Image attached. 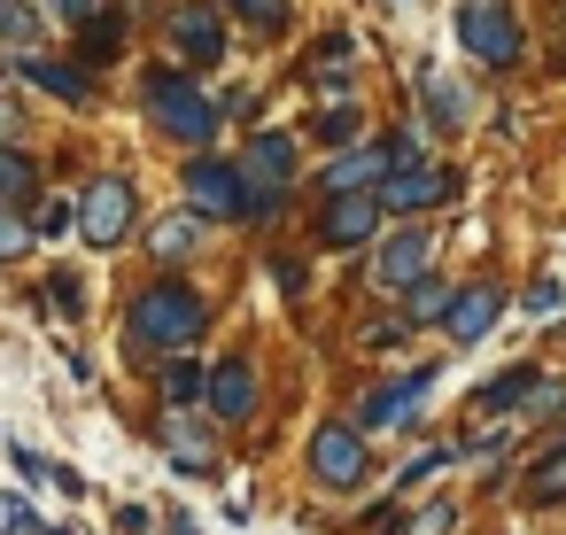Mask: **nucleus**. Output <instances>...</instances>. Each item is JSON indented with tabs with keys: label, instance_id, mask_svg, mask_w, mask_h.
I'll use <instances>...</instances> for the list:
<instances>
[{
	"label": "nucleus",
	"instance_id": "obj_1",
	"mask_svg": "<svg viewBox=\"0 0 566 535\" xmlns=\"http://www.w3.org/2000/svg\"><path fill=\"white\" fill-rule=\"evenodd\" d=\"M202 295L195 287H179V280H156L148 295H133V311H125V334L140 342V349H187L195 334H202Z\"/></svg>",
	"mask_w": 566,
	"mask_h": 535
},
{
	"label": "nucleus",
	"instance_id": "obj_2",
	"mask_svg": "<svg viewBox=\"0 0 566 535\" xmlns=\"http://www.w3.org/2000/svg\"><path fill=\"white\" fill-rule=\"evenodd\" d=\"M148 109H156V125H164L171 140H187V148H210V133H218V109H210L179 71H156V78H148Z\"/></svg>",
	"mask_w": 566,
	"mask_h": 535
},
{
	"label": "nucleus",
	"instance_id": "obj_3",
	"mask_svg": "<svg viewBox=\"0 0 566 535\" xmlns=\"http://www.w3.org/2000/svg\"><path fill=\"white\" fill-rule=\"evenodd\" d=\"M458 40L481 55V63H520V24H512V9L504 0H458Z\"/></svg>",
	"mask_w": 566,
	"mask_h": 535
},
{
	"label": "nucleus",
	"instance_id": "obj_4",
	"mask_svg": "<svg viewBox=\"0 0 566 535\" xmlns=\"http://www.w3.org/2000/svg\"><path fill=\"white\" fill-rule=\"evenodd\" d=\"M311 481H326V489H357V481H365V427L326 419V427L311 434Z\"/></svg>",
	"mask_w": 566,
	"mask_h": 535
},
{
	"label": "nucleus",
	"instance_id": "obj_5",
	"mask_svg": "<svg viewBox=\"0 0 566 535\" xmlns=\"http://www.w3.org/2000/svg\"><path fill=\"white\" fill-rule=\"evenodd\" d=\"M125 225H133V187H125L117 171H102V179L86 187V202H78V233H86L94 249H117Z\"/></svg>",
	"mask_w": 566,
	"mask_h": 535
},
{
	"label": "nucleus",
	"instance_id": "obj_6",
	"mask_svg": "<svg viewBox=\"0 0 566 535\" xmlns=\"http://www.w3.org/2000/svg\"><path fill=\"white\" fill-rule=\"evenodd\" d=\"M373 195H380V210H434V202L458 195V179H450L442 164H411V171H388Z\"/></svg>",
	"mask_w": 566,
	"mask_h": 535
},
{
	"label": "nucleus",
	"instance_id": "obj_7",
	"mask_svg": "<svg viewBox=\"0 0 566 535\" xmlns=\"http://www.w3.org/2000/svg\"><path fill=\"white\" fill-rule=\"evenodd\" d=\"M427 272H434V233H396V241L373 256V287H388V295L419 287Z\"/></svg>",
	"mask_w": 566,
	"mask_h": 535
},
{
	"label": "nucleus",
	"instance_id": "obj_8",
	"mask_svg": "<svg viewBox=\"0 0 566 535\" xmlns=\"http://www.w3.org/2000/svg\"><path fill=\"white\" fill-rule=\"evenodd\" d=\"M171 48H179V63L187 71H210V63H226V24H218V9H179L171 17Z\"/></svg>",
	"mask_w": 566,
	"mask_h": 535
},
{
	"label": "nucleus",
	"instance_id": "obj_9",
	"mask_svg": "<svg viewBox=\"0 0 566 535\" xmlns=\"http://www.w3.org/2000/svg\"><path fill=\"white\" fill-rule=\"evenodd\" d=\"M187 195H195V218H241V164L195 156V171H187Z\"/></svg>",
	"mask_w": 566,
	"mask_h": 535
},
{
	"label": "nucleus",
	"instance_id": "obj_10",
	"mask_svg": "<svg viewBox=\"0 0 566 535\" xmlns=\"http://www.w3.org/2000/svg\"><path fill=\"white\" fill-rule=\"evenodd\" d=\"M241 179H249V187H280V195H287V179H295V140H287V133H256V140H249Z\"/></svg>",
	"mask_w": 566,
	"mask_h": 535
},
{
	"label": "nucleus",
	"instance_id": "obj_11",
	"mask_svg": "<svg viewBox=\"0 0 566 535\" xmlns=\"http://www.w3.org/2000/svg\"><path fill=\"white\" fill-rule=\"evenodd\" d=\"M373 225H380V195H334V210H326V241L334 249L373 241Z\"/></svg>",
	"mask_w": 566,
	"mask_h": 535
},
{
	"label": "nucleus",
	"instance_id": "obj_12",
	"mask_svg": "<svg viewBox=\"0 0 566 535\" xmlns=\"http://www.w3.org/2000/svg\"><path fill=\"white\" fill-rule=\"evenodd\" d=\"M380 179H388V156L380 148H349V156L326 164V195H373Z\"/></svg>",
	"mask_w": 566,
	"mask_h": 535
},
{
	"label": "nucleus",
	"instance_id": "obj_13",
	"mask_svg": "<svg viewBox=\"0 0 566 535\" xmlns=\"http://www.w3.org/2000/svg\"><path fill=\"white\" fill-rule=\"evenodd\" d=\"M210 411H218V419H249V411H256V373H249L241 357H226V365L210 373Z\"/></svg>",
	"mask_w": 566,
	"mask_h": 535
},
{
	"label": "nucleus",
	"instance_id": "obj_14",
	"mask_svg": "<svg viewBox=\"0 0 566 535\" xmlns=\"http://www.w3.org/2000/svg\"><path fill=\"white\" fill-rule=\"evenodd\" d=\"M427 388H434V373H403L396 388H380V396L365 403V427H403V419L427 403Z\"/></svg>",
	"mask_w": 566,
	"mask_h": 535
},
{
	"label": "nucleus",
	"instance_id": "obj_15",
	"mask_svg": "<svg viewBox=\"0 0 566 535\" xmlns=\"http://www.w3.org/2000/svg\"><path fill=\"white\" fill-rule=\"evenodd\" d=\"M489 318H496V287H458V295H450V311H442V326H450L458 342H481V334H489Z\"/></svg>",
	"mask_w": 566,
	"mask_h": 535
},
{
	"label": "nucleus",
	"instance_id": "obj_16",
	"mask_svg": "<svg viewBox=\"0 0 566 535\" xmlns=\"http://www.w3.org/2000/svg\"><path fill=\"white\" fill-rule=\"evenodd\" d=\"M164 450H171L179 465H195V473H210V465H218V442H210L202 427H187V419H164Z\"/></svg>",
	"mask_w": 566,
	"mask_h": 535
},
{
	"label": "nucleus",
	"instance_id": "obj_17",
	"mask_svg": "<svg viewBox=\"0 0 566 535\" xmlns=\"http://www.w3.org/2000/svg\"><path fill=\"white\" fill-rule=\"evenodd\" d=\"M40 32H48V17H40V9H24V0H0V40H9L17 55H32V48H40Z\"/></svg>",
	"mask_w": 566,
	"mask_h": 535
},
{
	"label": "nucleus",
	"instance_id": "obj_18",
	"mask_svg": "<svg viewBox=\"0 0 566 535\" xmlns=\"http://www.w3.org/2000/svg\"><path fill=\"white\" fill-rule=\"evenodd\" d=\"M349 71H357V48H349L342 32H334V40H318V63H311V78H318L326 94H342V86H349Z\"/></svg>",
	"mask_w": 566,
	"mask_h": 535
},
{
	"label": "nucleus",
	"instance_id": "obj_19",
	"mask_svg": "<svg viewBox=\"0 0 566 535\" xmlns=\"http://www.w3.org/2000/svg\"><path fill=\"white\" fill-rule=\"evenodd\" d=\"M24 78L48 86V94H63V102H94V78H86V71H63V63H32V55H24Z\"/></svg>",
	"mask_w": 566,
	"mask_h": 535
},
{
	"label": "nucleus",
	"instance_id": "obj_20",
	"mask_svg": "<svg viewBox=\"0 0 566 535\" xmlns=\"http://www.w3.org/2000/svg\"><path fill=\"white\" fill-rule=\"evenodd\" d=\"M195 396H210V373H202L195 357H171V365H164V403H171V411H187Z\"/></svg>",
	"mask_w": 566,
	"mask_h": 535
},
{
	"label": "nucleus",
	"instance_id": "obj_21",
	"mask_svg": "<svg viewBox=\"0 0 566 535\" xmlns=\"http://www.w3.org/2000/svg\"><path fill=\"white\" fill-rule=\"evenodd\" d=\"M32 187H40V179H32V164H24L17 148H0V210H17V202H32Z\"/></svg>",
	"mask_w": 566,
	"mask_h": 535
},
{
	"label": "nucleus",
	"instance_id": "obj_22",
	"mask_svg": "<svg viewBox=\"0 0 566 535\" xmlns=\"http://www.w3.org/2000/svg\"><path fill=\"white\" fill-rule=\"evenodd\" d=\"M442 311H450V287H442L434 272H427L419 287H403V318H411V326H427V318H442Z\"/></svg>",
	"mask_w": 566,
	"mask_h": 535
},
{
	"label": "nucleus",
	"instance_id": "obj_23",
	"mask_svg": "<svg viewBox=\"0 0 566 535\" xmlns=\"http://www.w3.org/2000/svg\"><path fill=\"white\" fill-rule=\"evenodd\" d=\"M195 241H202V218H195V210H187V218H164V225H156V256H187Z\"/></svg>",
	"mask_w": 566,
	"mask_h": 535
},
{
	"label": "nucleus",
	"instance_id": "obj_24",
	"mask_svg": "<svg viewBox=\"0 0 566 535\" xmlns=\"http://www.w3.org/2000/svg\"><path fill=\"white\" fill-rule=\"evenodd\" d=\"M63 233H78V202H40V225H32V241H63Z\"/></svg>",
	"mask_w": 566,
	"mask_h": 535
},
{
	"label": "nucleus",
	"instance_id": "obj_25",
	"mask_svg": "<svg viewBox=\"0 0 566 535\" xmlns=\"http://www.w3.org/2000/svg\"><path fill=\"white\" fill-rule=\"evenodd\" d=\"M117 32H125V17H117V9L86 17V55H94V63H102V55H117Z\"/></svg>",
	"mask_w": 566,
	"mask_h": 535
},
{
	"label": "nucleus",
	"instance_id": "obj_26",
	"mask_svg": "<svg viewBox=\"0 0 566 535\" xmlns=\"http://www.w3.org/2000/svg\"><path fill=\"white\" fill-rule=\"evenodd\" d=\"M427 109H434V117H465V94H458L450 78H434V71H427Z\"/></svg>",
	"mask_w": 566,
	"mask_h": 535
},
{
	"label": "nucleus",
	"instance_id": "obj_27",
	"mask_svg": "<svg viewBox=\"0 0 566 535\" xmlns=\"http://www.w3.org/2000/svg\"><path fill=\"white\" fill-rule=\"evenodd\" d=\"M558 311H566V287L558 280H535L527 287V318H558Z\"/></svg>",
	"mask_w": 566,
	"mask_h": 535
},
{
	"label": "nucleus",
	"instance_id": "obj_28",
	"mask_svg": "<svg viewBox=\"0 0 566 535\" xmlns=\"http://www.w3.org/2000/svg\"><path fill=\"white\" fill-rule=\"evenodd\" d=\"M527 388H535V380H527V373H512V380L481 388V403H489V411H512V403H527Z\"/></svg>",
	"mask_w": 566,
	"mask_h": 535
},
{
	"label": "nucleus",
	"instance_id": "obj_29",
	"mask_svg": "<svg viewBox=\"0 0 566 535\" xmlns=\"http://www.w3.org/2000/svg\"><path fill=\"white\" fill-rule=\"evenodd\" d=\"M450 520H458L450 504H427V512H411V520H403L396 535H450Z\"/></svg>",
	"mask_w": 566,
	"mask_h": 535
},
{
	"label": "nucleus",
	"instance_id": "obj_30",
	"mask_svg": "<svg viewBox=\"0 0 566 535\" xmlns=\"http://www.w3.org/2000/svg\"><path fill=\"white\" fill-rule=\"evenodd\" d=\"M32 249V225L17 218V210H0V264H9V256H24Z\"/></svg>",
	"mask_w": 566,
	"mask_h": 535
},
{
	"label": "nucleus",
	"instance_id": "obj_31",
	"mask_svg": "<svg viewBox=\"0 0 566 535\" xmlns=\"http://www.w3.org/2000/svg\"><path fill=\"white\" fill-rule=\"evenodd\" d=\"M558 489H566V442H558V450L535 465V496H558Z\"/></svg>",
	"mask_w": 566,
	"mask_h": 535
},
{
	"label": "nucleus",
	"instance_id": "obj_32",
	"mask_svg": "<svg viewBox=\"0 0 566 535\" xmlns=\"http://www.w3.org/2000/svg\"><path fill=\"white\" fill-rule=\"evenodd\" d=\"M0 527H9V535H40V520H32L24 496H0Z\"/></svg>",
	"mask_w": 566,
	"mask_h": 535
},
{
	"label": "nucleus",
	"instance_id": "obj_33",
	"mask_svg": "<svg viewBox=\"0 0 566 535\" xmlns=\"http://www.w3.org/2000/svg\"><path fill=\"white\" fill-rule=\"evenodd\" d=\"M349 133H357V109H349V102H334V109L318 117V140H349Z\"/></svg>",
	"mask_w": 566,
	"mask_h": 535
},
{
	"label": "nucleus",
	"instance_id": "obj_34",
	"mask_svg": "<svg viewBox=\"0 0 566 535\" xmlns=\"http://www.w3.org/2000/svg\"><path fill=\"white\" fill-rule=\"evenodd\" d=\"M40 295H48V311H55V318H78V280H48Z\"/></svg>",
	"mask_w": 566,
	"mask_h": 535
},
{
	"label": "nucleus",
	"instance_id": "obj_35",
	"mask_svg": "<svg viewBox=\"0 0 566 535\" xmlns=\"http://www.w3.org/2000/svg\"><path fill=\"white\" fill-rule=\"evenodd\" d=\"M233 9H241V17H256V32H280V24H287L280 0H233Z\"/></svg>",
	"mask_w": 566,
	"mask_h": 535
},
{
	"label": "nucleus",
	"instance_id": "obj_36",
	"mask_svg": "<svg viewBox=\"0 0 566 535\" xmlns=\"http://www.w3.org/2000/svg\"><path fill=\"white\" fill-rule=\"evenodd\" d=\"M48 17H63V24H86V17H102V0H48Z\"/></svg>",
	"mask_w": 566,
	"mask_h": 535
},
{
	"label": "nucleus",
	"instance_id": "obj_37",
	"mask_svg": "<svg viewBox=\"0 0 566 535\" xmlns=\"http://www.w3.org/2000/svg\"><path fill=\"white\" fill-rule=\"evenodd\" d=\"M0 133H17V102L9 94H0Z\"/></svg>",
	"mask_w": 566,
	"mask_h": 535
}]
</instances>
